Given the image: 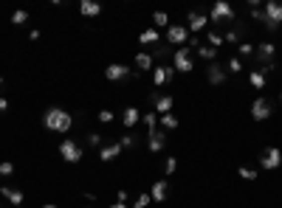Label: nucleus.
Instances as JSON below:
<instances>
[{
	"label": "nucleus",
	"instance_id": "1",
	"mask_svg": "<svg viewBox=\"0 0 282 208\" xmlns=\"http://www.w3.org/2000/svg\"><path fill=\"white\" fill-rule=\"evenodd\" d=\"M43 124L51 132L65 135V132H70V127H73V115H70L68 110H62V107H48L43 113Z\"/></svg>",
	"mask_w": 282,
	"mask_h": 208
},
{
	"label": "nucleus",
	"instance_id": "2",
	"mask_svg": "<svg viewBox=\"0 0 282 208\" xmlns=\"http://www.w3.org/2000/svg\"><path fill=\"white\" fill-rule=\"evenodd\" d=\"M274 53H277V45H274V43H268V40H265V43H260V45L254 48V59H257V65H260L257 70H263L265 76H268L271 70H277Z\"/></svg>",
	"mask_w": 282,
	"mask_h": 208
},
{
	"label": "nucleus",
	"instance_id": "3",
	"mask_svg": "<svg viewBox=\"0 0 282 208\" xmlns=\"http://www.w3.org/2000/svg\"><path fill=\"white\" fill-rule=\"evenodd\" d=\"M60 155H62V160H65V163H79L82 157H85V152H82V147L73 138H65L60 144Z\"/></svg>",
	"mask_w": 282,
	"mask_h": 208
},
{
	"label": "nucleus",
	"instance_id": "4",
	"mask_svg": "<svg viewBox=\"0 0 282 208\" xmlns=\"http://www.w3.org/2000/svg\"><path fill=\"white\" fill-rule=\"evenodd\" d=\"M234 17H237V14H234V9H231L226 0H217L209 11V23H231Z\"/></svg>",
	"mask_w": 282,
	"mask_h": 208
},
{
	"label": "nucleus",
	"instance_id": "5",
	"mask_svg": "<svg viewBox=\"0 0 282 208\" xmlns=\"http://www.w3.org/2000/svg\"><path fill=\"white\" fill-rule=\"evenodd\" d=\"M265 20H268V31H277V28H280V23H282V0L280 3H277V0H268V3H265Z\"/></svg>",
	"mask_w": 282,
	"mask_h": 208
},
{
	"label": "nucleus",
	"instance_id": "6",
	"mask_svg": "<svg viewBox=\"0 0 282 208\" xmlns=\"http://www.w3.org/2000/svg\"><path fill=\"white\" fill-rule=\"evenodd\" d=\"M172 68L178 70V73H189V70L195 68V62H192V53H189V48H178L175 53H172Z\"/></svg>",
	"mask_w": 282,
	"mask_h": 208
},
{
	"label": "nucleus",
	"instance_id": "7",
	"mask_svg": "<svg viewBox=\"0 0 282 208\" xmlns=\"http://www.w3.org/2000/svg\"><path fill=\"white\" fill-rule=\"evenodd\" d=\"M172 79H175V68H172V65L161 62V65H155V68H152V85H155V87L169 85Z\"/></svg>",
	"mask_w": 282,
	"mask_h": 208
},
{
	"label": "nucleus",
	"instance_id": "8",
	"mask_svg": "<svg viewBox=\"0 0 282 208\" xmlns=\"http://www.w3.org/2000/svg\"><path fill=\"white\" fill-rule=\"evenodd\" d=\"M271 113H274V104L268 99H254V104H251V118L254 121H268Z\"/></svg>",
	"mask_w": 282,
	"mask_h": 208
},
{
	"label": "nucleus",
	"instance_id": "9",
	"mask_svg": "<svg viewBox=\"0 0 282 208\" xmlns=\"http://www.w3.org/2000/svg\"><path fill=\"white\" fill-rule=\"evenodd\" d=\"M260 166L268 169V172H271V169H280V166H282V152L277 147H268L263 155H260Z\"/></svg>",
	"mask_w": 282,
	"mask_h": 208
},
{
	"label": "nucleus",
	"instance_id": "10",
	"mask_svg": "<svg viewBox=\"0 0 282 208\" xmlns=\"http://www.w3.org/2000/svg\"><path fill=\"white\" fill-rule=\"evenodd\" d=\"M167 43L184 48V45L189 43V28H186V26H169L167 28Z\"/></svg>",
	"mask_w": 282,
	"mask_h": 208
},
{
	"label": "nucleus",
	"instance_id": "11",
	"mask_svg": "<svg viewBox=\"0 0 282 208\" xmlns=\"http://www.w3.org/2000/svg\"><path fill=\"white\" fill-rule=\"evenodd\" d=\"M122 141H110V144H102L99 147V160L102 163H110V160H116V157L122 155Z\"/></svg>",
	"mask_w": 282,
	"mask_h": 208
},
{
	"label": "nucleus",
	"instance_id": "12",
	"mask_svg": "<svg viewBox=\"0 0 282 208\" xmlns=\"http://www.w3.org/2000/svg\"><path fill=\"white\" fill-rule=\"evenodd\" d=\"M209 26V14H201V11H189V14H186V28H189V31H203V28Z\"/></svg>",
	"mask_w": 282,
	"mask_h": 208
},
{
	"label": "nucleus",
	"instance_id": "13",
	"mask_svg": "<svg viewBox=\"0 0 282 208\" xmlns=\"http://www.w3.org/2000/svg\"><path fill=\"white\" fill-rule=\"evenodd\" d=\"M127 76H130V68L122 65V62H113V65L105 68V79H110V82H122V79H127Z\"/></svg>",
	"mask_w": 282,
	"mask_h": 208
},
{
	"label": "nucleus",
	"instance_id": "14",
	"mask_svg": "<svg viewBox=\"0 0 282 208\" xmlns=\"http://www.w3.org/2000/svg\"><path fill=\"white\" fill-rule=\"evenodd\" d=\"M206 79H209V85H223V82H226V68H223L220 62H209Z\"/></svg>",
	"mask_w": 282,
	"mask_h": 208
},
{
	"label": "nucleus",
	"instance_id": "15",
	"mask_svg": "<svg viewBox=\"0 0 282 208\" xmlns=\"http://www.w3.org/2000/svg\"><path fill=\"white\" fill-rule=\"evenodd\" d=\"M0 194H3V200H9L14 208L26 203V194H23L20 189H14V186H0Z\"/></svg>",
	"mask_w": 282,
	"mask_h": 208
},
{
	"label": "nucleus",
	"instance_id": "16",
	"mask_svg": "<svg viewBox=\"0 0 282 208\" xmlns=\"http://www.w3.org/2000/svg\"><path fill=\"white\" fill-rule=\"evenodd\" d=\"M164 147H167V135H164V130H155L147 135V149L150 152H164Z\"/></svg>",
	"mask_w": 282,
	"mask_h": 208
},
{
	"label": "nucleus",
	"instance_id": "17",
	"mask_svg": "<svg viewBox=\"0 0 282 208\" xmlns=\"http://www.w3.org/2000/svg\"><path fill=\"white\" fill-rule=\"evenodd\" d=\"M155 68V62H152V56L147 51H139L136 53V70L139 73H147V70H152Z\"/></svg>",
	"mask_w": 282,
	"mask_h": 208
},
{
	"label": "nucleus",
	"instance_id": "18",
	"mask_svg": "<svg viewBox=\"0 0 282 208\" xmlns=\"http://www.w3.org/2000/svg\"><path fill=\"white\" fill-rule=\"evenodd\" d=\"M139 121H141V110L139 107H127V110L122 113V124L127 127V130H133Z\"/></svg>",
	"mask_w": 282,
	"mask_h": 208
},
{
	"label": "nucleus",
	"instance_id": "19",
	"mask_svg": "<svg viewBox=\"0 0 282 208\" xmlns=\"http://www.w3.org/2000/svg\"><path fill=\"white\" fill-rule=\"evenodd\" d=\"M150 197H152V203H164V200H167V180H155L152 183Z\"/></svg>",
	"mask_w": 282,
	"mask_h": 208
},
{
	"label": "nucleus",
	"instance_id": "20",
	"mask_svg": "<svg viewBox=\"0 0 282 208\" xmlns=\"http://www.w3.org/2000/svg\"><path fill=\"white\" fill-rule=\"evenodd\" d=\"M79 11L85 14V17H99V14H102V6H99L96 0H82Z\"/></svg>",
	"mask_w": 282,
	"mask_h": 208
},
{
	"label": "nucleus",
	"instance_id": "21",
	"mask_svg": "<svg viewBox=\"0 0 282 208\" xmlns=\"http://www.w3.org/2000/svg\"><path fill=\"white\" fill-rule=\"evenodd\" d=\"M139 43L141 45H158L161 43V34L155 31V28H144V31L139 34Z\"/></svg>",
	"mask_w": 282,
	"mask_h": 208
},
{
	"label": "nucleus",
	"instance_id": "22",
	"mask_svg": "<svg viewBox=\"0 0 282 208\" xmlns=\"http://www.w3.org/2000/svg\"><path fill=\"white\" fill-rule=\"evenodd\" d=\"M172 104H175V99H172V96H161L158 102H155V113H158V115L172 113Z\"/></svg>",
	"mask_w": 282,
	"mask_h": 208
},
{
	"label": "nucleus",
	"instance_id": "23",
	"mask_svg": "<svg viewBox=\"0 0 282 208\" xmlns=\"http://www.w3.org/2000/svg\"><path fill=\"white\" fill-rule=\"evenodd\" d=\"M248 85L254 87V90H263V87H265V73L254 68L251 73H248Z\"/></svg>",
	"mask_w": 282,
	"mask_h": 208
},
{
	"label": "nucleus",
	"instance_id": "24",
	"mask_svg": "<svg viewBox=\"0 0 282 208\" xmlns=\"http://www.w3.org/2000/svg\"><path fill=\"white\" fill-rule=\"evenodd\" d=\"M158 124H161V130H178V118H175L172 113L158 115Z\"/></svg>",
	"mask_w": 282,
	"mask_h": 208
},
{
	"label": "nucleus",
	"instance_id": "25",
	"mask_svg": "<svg viewBox=\"0 0 282 208\" xmlns=\"http://www.w3.org/2000/svg\"><path fill=\"white\" fill-rule=\"evenodd\" d=\"M198 56L206 62H214V56H217V48H212V45H201L198 48Z\"/></svg>",
	"mask_w": 282,
	"mask_h": 208
},
{
	"label": "nucleus",
	"instance_id": "26",
	"mask_svg": "<svg viewBox=\"0 0 282 208\" xmlns=\"http://www.w3.org/2000/svg\"><path fill=\"white\" fill-rule=\"evenodd\" d=\"M152 26L155 28H169V14L167 11H155V14H152Z\"/></svg>",
	"mask_w": 282,
	"mask_h": 208
},
{
	"label": "nucleus",
	"instance_id": "27",
	"mask_svg": "<svg viewBox=\"0 0 282 208\" xmlns=\"http://www.w3.org/2000/svg\"><path fill=\"white\" fill-rule=\"evenodd\" d=\"M144 124H147V135L158 130V113H144Z\"/></svg>",
	"mask_w": 282,
	"mask_h": 208
},
{
	"label": "nucleus",
	"instance_id": "28",
	"mask_svg": "<svg viewBox=\"0 0 282 208\" xmlns=\"http://www.w3.org/2000/svg\"><path fill=\"white\" fill-rule=\"evenodd\" d=\"M28 23V11L26 9H17L14 14H11V26H26Z\"/></svg>",
	"mask_w": 282,
	"mask_h": 208
},
{
	"label": "nucleus",
	"instance_id": "29",
	"mask_svg": "<svg viewBox=\"0 0 282 208\" xmlns=\"http://www.w3.org/2000/svg\"><path fill=\"white\" fill-rule=\"evenodd\" d=\"M223 68H226V73H240V70H243V62H240L237 56H231V59L223 65Z\"/></svg>",
	"mask_w": 282,
	"mask_h": 208
},
{
	"label": "nucleus",
	"instance_id": "30",
	"mask_svg": "<svg viewBox=\"0 0 282 208\" xmlns=\"http://www.w3.org/2000/svg\"><path fill=\"white\" fill-rule=\"evenodd\" d=\"M150 56H152V62H155V59H167V56H169V48H167V45H155V51H152Z\"/></svg>",
	"mask_w": 282,
	"mask_h": 208
},
{
	"label": "nucleus",
	"instance_id": "31",
	"mask_svg": "<svg viewBox=\"0 0 282 208\" xmlns=\"http://www.w3.org/2000/svg\"><path fill=\"white\" fill-rule=\"evenodd\" d=\"M147 206H152V197H150V194H139V197H136V203H133V208H147Z\"/></svg>",
	"mask_w": 282,
	"mask_h": 208
},
{
	"label": "nucleus",
	"instance_id": "32",
	"mask_svg": "<svg viewBox=\"0 0 282 208\" xmlns=\"http://www.w3.org/2000/svg\"><path fill=\"white\" fill-rule=\"evenodd\" d=\"M11 174H14V163H11V160H3V163H0V177H11Z\"/></svg>",
	"mask_w": 282,
	"mask_h": 208
},
{
	"label": "nucleus",
	"instance_id": "33",
	"mask_svg": "<svg viewBox=\"0 0 282 208\" xmlns=\"http://www.w3.org/2000/svg\"><path fill=\"white\" fill-rule=\"evenodd\" d=\"M237 174L243 177V180H257V172H254V169H248V166H240Z\"/></svg>",
	"mask_w": 282,
	"mask_h": 208
},
{
	"label": "nucleus",
	"instance_id": "34",
	"mask_svg": "<svg viewBox=\"0 0 282 208\" xmlns=\"http://www.w3.org/2000/svg\"><path fill=\"white\" fill-rule=\"evenodd\" d=\"M139 147V138L136 135H124L122 138V149H136Z\"/></svg>",
	"mask_w": 282,
	"mask_h": 208
},
{
	"label": "nucleus",
	"instance_id": "35",
	"mask_svg": "<svg viewBox=\"0 0 282 208\" xmlns=\"http://www.w3.org/2000/svg\"><path fill=\"white\" fill-rule=\"evenodd\" d=\"M237 51H240V56H254V45L251 43H240Z\"/></svg>",
	"mask_w": 282,
	"mask_h": 208
},
{
	"label": "nucleus",
	"instance_id": "36",
	"mask_svg": "<svg viewBox=\"0 0 282 208\" xmlns=\"http://www.w3.org/2000/svg\"><path fill=\"white\" fill-rule=\"evenodd\" d=\"M223 43L240 45V31H226V34H223Z\"/></svg>",
	"mask_w": 282,
	"mask_h": 208
},
{
	"label": "nucleus",
	"instance_id": "37",
	"mask_svg": "<svg viewBox=\"0 0 282 208\" xmlns=\"http://www.w3.org/2000/svg\"><path fill=\"white\" fill-rule=\"evenodd\" d=\"M175 169H178V160L175 157H167L164 160V174H175Z\"/></svg>",
	"mask_w": 282,
	"mask_h": 208
},
{
	"label": "nucleus",
	"instance_id": "38",
	"mask_svg": "<svg viewBox=\"0 0 282 208\" xmlns=\"http://www.w3.org/2000/svg\"><path fill=\"white\" fill-rule=\"evenodd\" d=\"M206 45H212V48H217V45H223V37L217 34V31H209V43Z\"/></svg>",
	"mask_w": 282,
	"mask_h": 208
},
{
	"label": "nucleus",
	"instance_id": "39",
	"mask_svg": "<svg viewBox=\"0 0 282 208\" xmlns=\"http://www.w3.org/2000/svg\"><path fill=\"white\" fill-rule=\"evenodd\" d=\"M113 118H116L113 110H102V113H99V121H102V124H110Z\"/></svg>",
	"mask_w": 282,
	"mask_h": 208
},
{
	"label": "nucleus",
	"instance_id": "40",
	"mask_svg": "<svg viewBox=\"0 0 282 208\" xmlns=\"http://www.w3.org/2000/svg\"><path fill=\"white\" fill-rule=\"evenodd\" d=\"M88 144L90 147H102V135L99 132H88Z\"/></svg>",
	"mask_w": 282,
	"mask_h": 208
},
{
	"label": "nucleus",
	"instance_id": "41",
	"mask_svg": "<svg viewBox=\"0 0 282 208\" xmlns=\"http://www.w3.org/2000/svg\"><path fill=\"white\" fill-rule=\"evenodd\" d=\"M251 17H254V20H260V23H265V26H268V20H265V11H263V9H251Z\"/></svg>",
	"mask_w": 282,
	"mask_h": 208
},
{
	"label": "nucleus",
	"instance_id": "42",
	"mask_svg": "<svg viewBox=\"0 0 282 208\" xmlns=\"http://www.w3.org/2000/svg\"><path fill=\"white\" fill-rule=\"evenodd\" d=\"M116 203H127V191L119 189V194H116Z\"/></svg>",
	"mask_w": 282,
	"mask_h": 208
},
{
	"label": "nucleus",
	"instance_id": "43",
	"mask_svg": "<svg viewBox=\"0 0 282 208\" xmlns=\"http://www.w3.org/2000/svg\"><path fill=\"white\" fill-rule=\"evenodd\" d=\"M0 113H9V99H0Z\"/></svg>",
	"mask_w": 282,
	"mask_h": 208
},
{
	"label": "nucleus",
	"instance_id": "44",
	"mask_svg": "<svg viewBox=\"0 0 282 208\" xmlns=\"http://www.w3.org/2000/svg\"><path fill=\"white\" fill-rule=\"evenodd\" d=\"M107 208H127V203H113V206H107Z\"/></svg>",
	"mask_w": 282,
	"mask_h": 208
},
{
	"label": "nucleus",
	"instance_id": "45",
	"mask_svg": "<svg viewBox=\"0 0 282 208\" xmlns=\"http://www.w3.org/2000/svg\"><path fill=\"white\" fill-rule=\"evenodd\" d=\"M43 208H60V206H54V203H45V206Z\"/></svg>",
	"mask_w": 282,
	"mask_h": 208
},
{
	"label": "nucleus",
	"instance_id": "46",
	"mask_svg": "<svg viewBox=\"0 0 282 208\" xmlns=\"http://www.w3.org/2000/svg\"><path fill=\"white\" fill-rule=\"evenodd\" d=\"M0 87H3V76H0Z\"/></svg>",
	"mask_w": 282,
	"mask_h": 208
},
{
	"label": "nucleus",
	"instance_id": "47",
	"mask_svg": "<svg viewBox=\"0 0 282 208\" xmlns=\"http://www.w3.org/2000/svg\"><path fill=\"white\" fill-rule=\"evenodd\" d=\"M280 104H282V93H280Z\"/></svg>",
	"mask_w": 282,
	"mask_h": 208
},
{
	"label": "nucleus",
	"instance_id": "48",
	"mask_svg": "<svg viewBox=\"0 0 282 208\" xmlns=\"http://www.w3.org/2000/svg\"><path fill=\"white\" fill-rule=\"evenodd\" d=\"M17 208H26V206H17Z\"/></svg>",
	"mask_w": 282,
	"mask_h": 208
},
{
	"label": "nucleus",
	"instance_id": "49",
	"mask_svg": "<svg viewBox=\"0 0 282 208\" xmlns=\"http://www.w3.org/2000/svg\"><path fill=\"white\" fill-rule=\"evenodd\" d=\"M85 208H90V206H85Z\"/></svg>",
	"mask_w": 282,
	"mask_h": 208
},
{
	"label": "nucleus",
	"instance_id": "50",
	"mask_svg": "<svg viewBox=\"0 0 282 208\" xmlns=\"http://www.w3.org/2000/svg\"><path fill=\"white\" fill-rule=\"evenodd\" d=\"M0 208H3V206H0Z\"/></svg>",
	"mask_w": 282,
	"mask_h": 208
}]
</instances>
